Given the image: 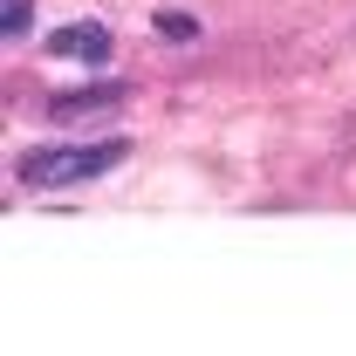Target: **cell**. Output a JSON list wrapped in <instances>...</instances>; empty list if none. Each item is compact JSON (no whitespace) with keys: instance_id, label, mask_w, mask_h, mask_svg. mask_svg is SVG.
Returning <instances> with one entry per match:
<instances>
[{"instance_id":"obj_1","label":"cell","mask_w":356,"mask_h":356,"mask_svg":"<svg viewBox=\"0 0 356 356\" xmlns=\"http://www.w3.org/2000/svg\"><path fill=\"white\" fill-rule=\"evenodd\" d=\"M131 158L124 137H103V144H42V151H21L14 158V178L35 185V192H55V185H83V178H103Z\"/></svg>"},{"instance_id":"obj_2","label":"cell","mask_w":356,"mask_h":356,"mask_svg":"<svg viewBox=\"0 0 356 356\" xmlns=\"http://www.w3.org/2000/svg\"><path fill=\"white\" fill-rule=\"evenodd\" d=\"M48 55H62V62H103V55H110V28H96V21H69V28L48 35Z\"/></svg>"},{"instance_id":"obj_3","label":"cell","mask_w":356,"mask_h":356,"mask_svg":"<svg viewBox=\"0 0 356 356\" xmlns=\"http://www.w3.org/2000/svg\"><path fill=\"white\" fill-rule=\"evenodd\" d=\"M124 103V89H76V96H55L48 110L55 117H89V110H117Z\"/></svg>"},{"instance_id":"obj_4","label":"cell","mask_w":356,"mask_h":356,"mask_svg":"<svg viewBox=\"0 0 356 356\" xmlns=\"http://www.w3.org/2000/svg\"><path fill=\"white\" fill-rule=\"evenodd\" d=\"M28 7H35V0H7V14H0V28H7L14 42H21V35H28V21H35Z\"/></svg>"},{"instance_id":"obj_5","label":"cell","mask_w":356,"mask_h":356,"mask_svg":"<svg viewBox=\"0 0 356 356\" xmlns=\"http://www.w3.org/2000/svg\"><path fill=\"white\" fill-rule=\"evenodd\" d=\"M158 28H165L172 42H192V14H158Z\"/></svg>"}]
</instances>
